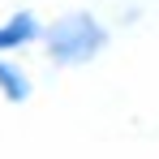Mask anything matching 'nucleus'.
<instances>
[{"label":"nucleus","mask_w":159,"mask_h":159,"mask_svg":"<svg viewBox=\"0 0 159 159\" xmlns=\"http://www.w3.org/2000/svg\"><path fill=\"white\" fill-rule=\"evenodd\" d=\"M39 48L56 69H86L112 48V26L95 9H65L48 22Z\"/></svg>","instance_id":"nucleus-1"},{"label":"nucleus","mask_w":159,"mask_h":159,"mask_svg":"<svg viewBox=\"0 0 159 159\" xmlns=\"http://www.w3.org/2000/svg\"><path fill=\"white\" fill-rule=\"evenodd\" d=\"M43 30H48V22L34 9L9 13L0 22V56H17V52H26V48H34V43H43Z\"/></svg>","instance_id":"nucleus-2"},{"label":"nucleus","mask_w":159,"mask_h":159,"mask_svg":"<svg viewBox=\"0 0 159 159\" xmlns=\"http://www.w3.org/2000/svg\"><path fill=\"white\" fill-rule=\"evenodd\" d=\"M30 95H34V78H30L17 60L0 56V99L17 107V103H30Z\"/></svg>","instance_id":"nucleus-3"}]
</instances>
